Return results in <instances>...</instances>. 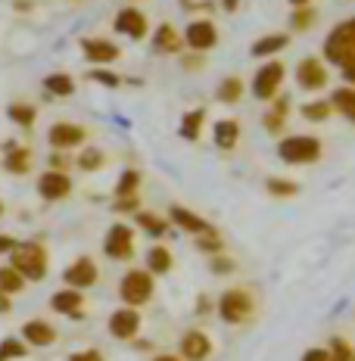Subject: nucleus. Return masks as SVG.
<instances>
[{
	"label": "nucleus",
	"mask_w": 355,
	"mask_h": 361,
	"mask_svg": "<svg viewBox=\"0 0 355 361\" xmlns=\"http://www.w3.org/2000/svg\"><path fill=\"white\" fill-rule=\"evenodd\" d=\"M324 59L343 69V78L355 85V16L343 19L324 37Z\"/></svg>",
	"instance_id": "f257e3e1"
},
{
	"label": "nucleus",
	"mask_w": 355,
	"mask_h": 361,
	"mask_svg": "<svg viewBox=\"0 0 355 361\" xmlns=\"http://www.w3.org/2000/svg\"><path fill=\"white\" fill-rule=\"evenodd\" d=\"M277 156L290 165L315 162L321 156V140L312 137V134H293V137H284L281 144H277Z\"/></svg>",
	"instance_id": "f03ea898"
},
{
	"label": "nucleus",
	"mask_w": 355,
	"mask_h": 361,
	"mask_svg": "<svg viewBox=\"0 0 355 361\" xmlns=\"http://www.w3.org/2000/svg\"><path fill=\"white\" fill-rule=\"evenodd\" d=\"M13 268L28 281H41L47 274V252L41 243H19L13 250Z\"/></svg>",
	"instance_id": "7ed1b4c3"
},
{
	"label": "nucleus",
	"mask_w": 355,
	"mask_h": 361,
	"mask_svg": "<svg viewBox=\"0 0 355 361\" xmlns=\"http://www.w3.org/2000/svg\"><path fill=\"white\" fill-rule=\"evenodd\" d=\"M281 81H284V63H275V59H271L268 66H262V69L255 72L253 94L259 97V100H275Z\"/></svg>",
	"instance_id": "20e7f679"
},
{
	"label": "nucleus",
	"mask_w": 355,
	"mask_h": 361,
	"mask_svg": "<svg viewBox=\"0 0 355 361\" xmlns=\"http://www.w3.org/2000/svg\"><path fill=\"white\" fill-rule=\"evenodd\" d=\"M119 293H122V299L128 305H143L153 296V281H150V274H143V271H131V274H125Z\"/></svg>",
	"instance_id": "39448f33"
},
{
	"label": "nucleus",
	"mask_w": 355,
	"mask_h": 361,
	"mask_svg": "<svg viewBox=\"0 0 355 361\" xmlns=\"http://www.w3.org/2000/svg\"><path fill=\"white\" fill-rule=\"evenodd\" d=\"M296 81H299V87H306V90H321L327 85V69H324V63L318 56H306V59H299V66H296Z\"/></svg>",
	"instance_id": "423d86ee"
},
{
	"label": "nucleus",
	"mask_w": 355,
	"mask_h": 361,
	"mask_svg": "<svg viewBox=\"0 0 355 361\" xmlns=\"http://www.w3.org/2000/svg\"><path fill=\"white\" fill-rule=\"evenodd\" d=\"M218 308H222V318L228 321V324H240L253 305H249V296L243 290H228L222 296V302H218Z\"/></svg>",
	"instance_id": "0eeeda50"
},
{
	"label": "nucleus",
	"mask_w": 355,
	"mask_h": 361,
	"mask_svg": "<svg viewBox=\"0 0 355 361\" xmlns=\"http://www.w3.org/2000/svg\"><path fill=\"white\" fill-rule=\"evenodd\" d=\"M37 190H41L44 200H63V197H69L72 180L66 178L63 171H44V175L37 178Z\"/></svg>",
	"instance_id": "6e6552de"
},
{
	"label": "nucleus",
	"mask_w": 355,
	"mask_h": 361,
	"mask_svg": "<svg viewBox=\"0 0 355 361\" xmlns=\"http://www.w3.org/2000/svg\"><path fill=\"white\" fill-rule=\"evenodd\" d=\"M50 144H54L56 149H72L78 144H85V128L81 125H72V122H59L50 128Z\"/></svg>",
	"instance_id": "1a4fd4ad"
},
{
	"label": "nucleus",
	"mask_w": 355,
	"mask_h": 361,
	"mask_svg": "<svg viewBox=\"0 0 355 361\" xmlns=\"http://www.w3.org/2000/svg\"><path fill=\"white\" fill-rule=\"evenodd\" d=\"M131 240H134V234H131V228L128 224H116V228H109V234H107V255L109 259H128L131 255Z\"/></svg>",
	"instance_id": "9d476101"
},
{
	"label": "nucleus",
	"mask_w": 355,
	"mask_h": 361,
	"mask_svg": "<svg viewBox=\"0 0 355 361\" xmlns=\"http://www.w3.org/2000/svg\"><path fill=\"white\" fill-rule=\"evenodd\" d=\"M215 41H218V35L209 19H196L187 25V44L193 50H209V47H215Z\"/></svg>",
	"instance_id": "9b49d317"
},
{
	"label": "nucleus",
	"mask_w": 355,
	"mask_h": 361,
	"mask_svg": "<svg viewBox=\"0 0 355 361\" xmlns=\"http://www.w3.org/2000/svg\"><path fill=\"white\" fill-rule=\"evenodd\" d=\"M138 324H140L138 312H131V308H122V312H116L109 318V334L119 336V340H128V336L138 334Z\"/></svg>",
	"instance_id": "f8f14e48"
},
{
	"label": "nucleus",
	"mask_w": 355,
	"mask_h": 361,
	"mask_svg": "<svg viewBox=\"0 0 355 361\" xmlns=\"http://www.w3.org/2000/svg\"><path fill=\"white\" fill-rule=\"evenodd\" d=\"M97 281V265L90 259H78L75 265L66 268V283L69 287H90Z\"/></svg>",
	"instance_id": "ddd939ff"
},
{
	"label": "nucleus",
	"mask_w": 355,
	"mask_h": 361,
	"mask_svg": "<svg viewBox=\"0 0 355 361\" xmlns=\"http://www.w3.org/2000/svg\"><path fill=\"white\" fill-rule=\"evenodd\" d=\"M116 32H125V35H131V37H143L147 35V19H143V13L140 10H122L116 16Z\"/></svg>",
	"instance_id": "4468645a"
},
{
	"label": "nucleus",
	"mask_w": 355,
	"mask_h": 361,
	"mask_svg": "<svg viewBox=\"0 0 355 361\" xmlns=\"http://www.w3.org/2000/svg\"><path fill=\"white\" fill-rule=\"evenodd\" d=\"M181 352H184V358H191V361H203V358L209 355L206 334H200V330H191V334H184V340H181Z\"/></svg>",
	"instance_id": "2eb2a0df"
},
{
	"label": "nucleus",
	"mask_w": 355,
	"mask_h": 361,
	"mask_svg": "<svg viewBox=\"0 0 355 361\" xmlns=\"http://www.w3.org/2000/svg\"><path fill=\"white\" fill-rule=\"evenodd\" d=\"M169 218H172V221L178 224V228H184V231H193V234H212V228H209V224L203 221L200 215L187 212V209H181V206H172Z\"/></svg>",
	"instance_id": "dca6fc26"
},
{
	"label": "nucleus",
	"mask_w": 355,
	"mask_h": 361,
	"mask_svg": "<svg viewBox=\"0 0 355 361\" xmlns=\"http://www.w3.org/2000/svg\"><path fill=\"white\" fill-rule=\"evenodd\" d=\"M81 50H85V56L94 59V63H112V59L119 56V47L109 41H81Z\"/></svg>",
	"instance_id": "f3484780"
},
{
	"label": "nucleus",
	"mask_w": 355,
	"mask_h": 361,
	"mask_svg": "<svg viewBox=\"0 0 355 361\" xmlns=\"http://www.w3.org/2000/svg\"><path fill=\"white\" fill-rule=\"evenodd\" d=\"M22 336H25L28 343H35V345H50V343L56 340L54 327L44 324V321H28V324L22 327Z\"/></svg>",
	"instance_id": "a211bd4d"
},
{
	"label": "nucleus",
	"mask_w": 355,
	"mask_h": 361,
	"mask_svg": "<svg viewBox=\"0 0 355 361\" xmlns=\"http://www.w3.org/2000/svg\"><path fill=\"white\" fill-rule=\"evenodd\" d=\"M330 103H334L337 112H343L349 122H355V87H337L330 94Z\"/></svg>",
	"instance_id": "6ab92c4d"
},
{
	"label": "nucleus",
	"mask_w": 355,
	"mask_h": 361,
	"mask_svg": "<svg viewBox=\"0 0 355 361\" xmlns=\"http://www.w3.org/2000/svg\"><path fill=\"white\" fill-rule=\"evenodd\" d=\"M237 137H240V125L234 122V118H224V122L215 125V144L222 149H234Z\"/></svg>",
	"instance_id": "aec40b11"
},
{
	"label": "nucleus",
	"mask_w": 355,
	"mask_h": 361,
	"mask_svg": "<svg viewBox=\"0 0 355 361\" xmlns=\"http://www.w3.org/2000/svg\"><path fill=\"white\" fill-rule=\"evenodd\" d=\"M28 162H32V153H28L25 147H10L6 149V171H13V175H25L28 171Z\"/></svg>",
	"instance_id": "412c9836"
},
{
	"label": "nucleus",
	"mask_w": 355,
	"mask_h": 361,
	"mask_svg": "<svg viewBox=\"0 0 355 361\" xmlns=\"http://www.w3.org/2000/svg\"><path fill=\"white\" fill-rule=\"evenodd\" d=\"M44 87H47V94H54V97H69V94H75V81L69 78V75H63V72L47 75V78H44Z\"/></svg>",
	"instance_id": "4be33fe9"
},
{
	"label": "nucleus",
	"mask_w": 355,
	"mask_h": 361,
	"mask_svg": "<svg viewBox=\"0 0 355 361\" xmlns=\"http://www.w3.org/2000/svg\"><path fill=\"white\" fill-rule=\"evenodd\" d=\"M54 308L56 312H66V314H72V318H81V293H72V290H63V293H56L54 296Z\"/></svg>",
	"instance_id": "5701e85b"
},
{
	"label": "nucleus",
	"mask_w": 355,
	"mask_h": 361,
	"mask_svg": "<svg viewBox=\"0 0 355 361\" xmlns=\"http://www.w3.org/2000/svg\"><path fill=\"white\" fill-rule=\"evenodd\" d=\"M156 50L160 54H178L181 50V37L172 25H160V32H156Z\"/></svg>",
	"instance_id": "b1692460"
},
{
	"label": "nucleus",
	"mask_w": 355,
	"mask_h": 361,
	"mask_svg": "<svg viewBox=\"0 0 355 361\" xmlns=\"http://www.w3.org/2000/svg\"><path fill=\"white\" fill-rule=\"evenodd\" d=\"M287 41H290L287 35H268V37H259V41L253 44V56L277 54V50H284V47H287Z\"/></svg>",
	"instance_id": "393cba45"
},
{
	"label": "nucleus",
	"mask_w": 355,
	"mask_h": 361,
	"mask_svg": "<svg viewBox=\"0 0 355 361\" xmlns=\"http://www.w3.org/2000/svg\"><path fill=\"white\" fill-rule=\"evenodd\" d=\"M330 112H334V103L330 100H312L302 106V118H308V122H324V118H330Z\"/></svg>",
	"instance_id": "a878e982"
},
{
	"label": "nucleus",
	"mask_w": 355,
	"mask_h": 361,
	"mask_svg": "<svg viewBox=\"0 0 355 361\" xmlns=\"http://www.w3.org/2000/svg\"><path fill=\"white\" fill-rule=\"evenodd\" d=\"M147 265H150V271H156V274H165V271L172 268V252L165 250V246H153L147 255Z\"/></svg>",
	"instance_id": "bb28decb"
},
{
	"label": "nucleus",
	"mask_w": 355,
	"mask_h": 361,
	"mask_svg": "<svg viewBox=\"0 0 355 361\" xmlns=\"http://www.w3.org/2000/svg\"><path fill=\"white\" fill-rule=\"evenodd\" d=\"M203 118H206V112H203V109L187 112V116H184V125H181V137H187V140H196V137H200Z\"/></svg>",
	"instance_id": "cd10ccee"
},
{
	"label": "nucleus",
	"mask_w": 355,
	"mask_h": 361,
	"mask_svg": "<svg viewBox=\"0 0 355 361\" xmlns=\"http://www.w3.org/2000/svg\"><path fill=\"white\" fill-rule=\"evenodd\" d=\"M240 94H243V81L240 78H224L222 85H218V100L222 103H237L240 100Z\"/></svg>",
	"instance_id": "c85d7f7f"
},
{
	"label": "nucleus",
	"mask_w": 355,
	"mask_h": 361,
	"mask_svg": "<svg viewBox=\"0 0 355 361\" xmlns=\"http://www.w3.org/2000/svg\"><path fill=\"white\" fill-rule=\"evenodd\" d=\"M138 184H140V175L134 169H128L122 180L116 184V193H119V200H128V197H134V190H138Z\"/></svg>",
	"instance_id": "c756f323"
},
{
	"label": "nucleus",
	"mask_w": 355,
	"mask_h": 361,
	"mask_svg": "<svg viewBox=\"0 0 355 361\" xmlns=\"http://www.w3.org/2000/svg\"><path fill=\"white\" fill-rule=\"evenodd\" d=\"M287 106H290V103H287V97H281V100L275 103V109H271L268 116H265V128H268V131H281V128H284Z\"/></svg>",
	"instance_id": "7c9ffc66"
},
{
	"label": "nucleus",
	"mask_w": 355,
	"mask_h": 361,
	"mask_svg": "<svg viewBox=\"0 0 355 361\" xmlns=\"http://www.w3.org/2000/svg\"><path fill=\"white\" fill-rule=\"evenodd\" d=\"M0 290L4 293H19L22 290V274L16 268H0Z\"/></svg>",
	"instance_id": "2f4dec72"
},
{
	"label": "nucleus",
	"mask_w": 355,
	"mask_h": 361,
	"mask_svg": "<svg viewBox=\"0 0 355 361\" xmlns=\"http://www.w3.org/2000/svg\"><path fill=\"white\" fill-rule=\"evenodd\" d=\"M268 193H275V197H293V193L299 190L296 180H287V178H268Z\"/></svg>",
	"instance_id": "473e14b6"
},
{
	"label": "nucleus",
	"mask_w": 355,
	"mask_h": 361,
	"mask_svg": "<svg viewBox=\"0 0 355 361\" xmlns=\"http://www.w3.org/2000/svg\"><path fill=\"white\" fill-rule=\"evenodd\" d=\"M330 358L334 361H355V352H352V345L343 340V336H334V340H330Z\"/></svg>",
	"instance_id": "72a5a7b5"
},
{
	"label": "nucleus",
	"mask_w": 355,
	"mask_h": 361,
	"mask_svg": "<svg viewBox=\"0 0 355 361\" xmlns=\"http://www.w3.org/2000/svg\"><path fill=\"white\" fill-rule=\"evenodd\" d=\"M35 116H37V112H35V106H28V103H13V106H10V118H13V122H19V125H32L35 122Z\"/></svg>",
	"instance_id": "f704fd0d"
},
{
	"label": "nucleus",
	"mask_w": 355,
	"mask_h": 361,
	"mask_svg": "<svg viewBox=\"0 0 355 361\" xmlns=\"http://www.w3.org/2000/svg\"><path fill=\"white\" fill-rule=\"evenodd\" d=\"M78 165L85 171H97L103 165V153H100V149H85V153H81V159H78Z\"/></svg>",
	"instance_id": "c9c22d12"
},
{
	"label": "nucleus",
	"mask_w": 355,
	"mask_h": 361,
	"mask_svg": "<svg viewBox=\"0 0 355 361\" xmlns=\"http://www.w3.org/2000/svg\"><path fill=\"white\" fill-rule=\"evenodd\" d=\"M138 221H140V228H147L150 234H156V237H160L162 231L169 228V224L160 221V218H156V215H150V212H140V215H138Z\"/></svg>",
	"instance_id": "e433bc0d"
},
{
	"label": "nucleus",
	"mask_w": 355,
	"mask_h": 361,
	"mask_svg": "<svg viewBox=\"0 0 355 361\" xmlns=\"http://www.w3.org/2000/svg\"><path fill=\"white\" fill-rule=\"evenodd\" d=\"M312 22H315V13L308 10V6H299V10L293 13V28H296V32H302V28H312Z\"/></svg>",
	"instance_id": "4c0bfd02"
},
{
	"label": "nucleus",
	"mask_w": 355,
	"mask_h": 361,
	"mask_svg": "<svg viewBox=\"0 0 355 361\" xmlns=\"http://www.w3.org/2000/svg\"><path fill=\"white\" fill-rule=\"evenodd\" d=\"M22 345L16 340H4V345H0V358H13V355H22Z\"/></svg>",
	"instance_id": "58836bf2"
},
{
	"label": "nucleus",
	"mask_w": 355,
	"mask_h": 361,
	"mask_svg": "<svg viewBox=\"0 0 355 361\" xmlns=\"http://www.w3.org/2000/svg\"><path fill=\"white\" fill-rule=\"evenodd\" d=\"M302 361H334V358H330L327 349H308L306 355H302Z\"/></svg>",
	"instance_id": "ea45409f"
},
{
	"label": "nucleus",
	"mask_w": 355,
	"mask_h": 361,
	"mask_svg": "<svg viewBox=\"0 0 355 361\" xmlns=\"http://www.w3.org/2000/svg\"><path fill=\"white\" fill-rule=\"evenodd\" d=\"M200 246H203V250H209V252H218V250H222V240H218L215 234H206L200 240Z\"/></svg>",
	"instance_id": "a19ab883"
},
{
	"label": "nucleus",
	"mask_w": 355,
	"mask_h": 361,
	"mask_svg": "<svg viewBox=\"0 0 355 361\" xmlns=\"http://www.w3.org/2000/svg\"><path fill=\"white\" fill-rule=\"evenodd\" d=\"M212 268L218 271V274H228V271H234V262H231V259H215Z\"/></svg>",
	"instance_id": "79ce46f5"
},
{
	"label": "nucleus",
	"mask_w": 355,
	"mask_h": 361,
	"mask_svg": "<svg viewBox=\"0 0 355 361\" xmlns=\"http://www.w3.org/2000/svg\"><path fill=\"white\" fill-rule=\"evenodd\" d=\"M69 361H103V358H100V352L90 349V352H78V355H72Z\"/></svg>",
	"instance_id": "37998d69"
},
{
	"label": "nucleus",
	"mask_w": 355,
	"mask_h": 361,
	"mask_svg": "<svg viewBox=\"0 0 355 361\" xmlns=\"http://www.w3.org/2000/svg\"><path fill=\"white\" fill-rule=\"evenodd\" d=\"M90 78L103 81V85H119V78H116V75H109V72H90Z\"/></svg>",
	"instance_id": "c03bdc74"
},
{
	"label": "nucleus",
	"mask_w": 355,
	"mask_h": 361,
	"mask_svg": "<svg viewBox=\"0 0 355 361\" xmlns=\"http://www.w3.org/2000/svg\"><path fill=\"white\" fill-rule=\"evenodd\" d=\"M13 250H16V240L6 237V234H0V252H13Z\"/></svg>",
	"instance_id": "a18cd8bd"
},
{
	"label": "nucleus",
	"mask_w": 355,
	"mask_h": 361,
	"mask_svg": "<svg viewBox=\"0 0 355 361\" xmlns=\"http://www.w3.org/2000/svg\"><path fill=\"white\" fill-rule=\"evenodd\" d=\"M0 312H10V299H6L4 290H0Z\"/></svg>",
	"instance_id": "49530a36"
},
{
	"label": "nucleus",
	"mask_w": 355,
	"mask_h": 361,
	"mask_svg": "<svg viewBox=\"0 0 355 361\" xmlns=\"http://www.w3.org/2000/svg\"><path fill=\"white\" fill-rule=\"evenodd\" d=\"M290 4H293V6H296V10H299V6H308V0H290Z\"/></svg>",
	"instance_id": "de8ad7c7"
},
{
	"label": "nucleus",
	"mask_w": 355,
	"mask_h": 361,
	"mask_svg": "<svg viewBox=\"0 0 355 361\" xmlns=\"http://www.w3.org/2000/svg\"><path fill=\"white\" fill-rule=\"evenodd\" d=\"M224 6H228V10H237V0H224Z\"/></svg>",
	"instance_id": "09e8293b"
},
{
	"label": "nucleus",
	"mask_w": 355,
	"mask_h": 361,
	"mask_svg": "<svg viewBox=\"0 0 355 361\" xmlns=\"http://www.w3.org/2000/svg\"><path fill=\"white\" fill-rule=\"evenodd\" d=\"M156 361H178V358H172V355H160V358H156Z\"/></svg>",
	"instance_id": "8fccbe9b"
},
{
	"label": "nucleus",
	"mask_w": 355,
	"mask_h": 361,
	"mask_svg": "<svg viewBox=\"0 0 355 361\" xmlns=\"http://www.w3.org/2000/svg\"><path fill=\"white\" fill-rule=\"evenodd\" d=\"M0 215H4V206H0Z\"/></svg>",
	"instance_id": "3c124183"
},
{
	"label": "nucleus",
	"mask_w": 355,
	"mask_h": 361,
	"mask_svg": "<svg viewBox=\"0 0 355 361\" xmlns=\"http://www.w3.org/2000/svg\"><path fill=\"white\" fill-rule=\"evenodd\" d=\"M0 361H4V358H0Z\"/></svg>",
	"instance_id": "603ef678"
}]
</instances>
